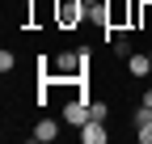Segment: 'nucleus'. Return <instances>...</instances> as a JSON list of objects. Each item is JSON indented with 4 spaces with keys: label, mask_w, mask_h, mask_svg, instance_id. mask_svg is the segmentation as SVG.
<instances>
[{
    "label": "nucleus",
    "mask_w": 152,
    "mask_h": 144,
    "mask_svg": "<svg viewBox=\"0 0 152 144\" xmlns=\"http://www.w3.org/2000/svg\"><path fill=\"white\" fill-rule=\"evenodd\" d=\"M144 106H148V110H152V89H148V93H144Z\"/></svg>",
    "instance_id": "12"
},
{
    "label": "nucleus",
    "mask_w": 152,
    "mask_h": 144,
    "mask_svg": "<svg viewBox=\"0 0 152 144\" xmlns=\"http://www.w3.org/2000/svg\"><path fill=\"white\" fill-rule=\"evenodd\" d=\"M127 72H131V76H148V72H152V55H144V51L127 55Z\"/></svg>",
    "instance_id": "6"
},
{
    "label": "nucleus",
    "mask_w": 152,
    "mask_h": 144,
    "mask_svg": "<svg viewBox=\"0 0 152 144\" xmlns=\"http://www.w3.org/2000/svg\"><path fill=\"white\" fill-rule=\"evenodd\" d=\"M89 64V51H80V55H59V60H42V81H80V72Z\"/></svg>",
    "instance_id": "1"
},
{
    "label": "nucleus",
    "mask_w": 152,
    "mask_h": 144,
    "mask_svg": "<svg viewBox=\"0 0 152 144\" xmlns=\"http://www.w3.org/2000/svg\"><path fill=\"white\" fill-rule=\"evenodd\" d=\"M148 55H152V51H148Z\"/></svg>",
    "instance_id": "13"
},
{
    "label": "nucleus",
    "mask_w": 152,
    "mask_h": 144,
    "mask_svg": "<svg viewBox=\"0 0 152 144\" xmlns=\"http://www.w3.org/2000/svg\"><path fill=\"white\" fill-rule=\"evenodd\" d=\"M152 30V4H140V21H135V30Z\"/></svg>",
    "instance_id": "10"
},
{
    "label": "nucleus",
    "mask_w": 152,
    "mask_h": 144,
    "mask_svg": "<svg viewBox=\"0 0 152 144\" xmlns=\"http://www.w3.org/2000/svg\"><path fill=\"white\" fill-rule=\"evenodd\" d=\"M13 64H17V55H13V51L4 47V51H0V72H4V76H9V72H13Z\"/></svg>",
    "instance_id": "9"
},
{
    "label": "nucleus",
    "mask_w": 152,
    "mask_h": 144,
    "mask_svg": "<svg viewBox=\"0 0 152 144\" xmlns=\"http://www.w3.org/2000/svg\"><path fill=\"white\" fill-rule=\"evenodd\" d=\"M135 123H140V144H152V110H148V106H140V115H135Z\"/></svg>",
    "instance_id": "7"
},
{
    "label": "nucleus",
    "mask_w": 152,
    "mask_h": 144,
    "mask_svg": "<svg viewBox=\"0 0 152 144\" xmlns=\"http://www.w3.org/2000/svg\"><path fill=\"white\" fill-rule=\"evenodd\" d=\"M89 17L85 0H55V21H59V30H76Z\"/></svg>",
    "instance_id": "2"
},
{
    "label": "nucleus",
    "mask_w": 152,
    "mask_h": 144,
    "mask_svg": "<svg viewBox=\"0 0 152 144\" xmlns=\"http://www.w3.org/2000/svg\"><path fill=\"white\" fill-rule=\"evenodd\" d=\"M89 110H93V119H106L110 110H106V102H89Z\"/></svg>",
    "instance_id": "11"
},
{
    "label": "nucleus",
    "mask_w": 152,
    "mask_h": 144,
    "mask_svg": "<svg viewBox=\"0 0 152 144\" xmlns=\"http://www.w3.org/2000/svg\"><path fill=\"white\" fill-rule=\"evenodd\" d=\"M85 9H89L93 21H102V26H106V17H110V4H106V0H85Z\"/></svg>",
    "instance_id": "8"
},
{
    "label": "nucleus",
    "mask_w": 152,
    "mask_h": 144,
    "mask_svg": "<svg viewBox=\"0 0 152 144\" xmlns=\"http://www.w3.org/2000/svg\"><path fill=\"white\" fill-rule=\"evenodd\" d=\"M55 136H59V123H55V119H42V123L30 132V140H38V144H51Z\"/></svg>",
    "instance_id": "5"
},
{
    "label": "nucleus",
    "mask_w": 152,
    "mask_h": 144,
    "mask_svg": "<svg viewBox=\"0 0 152 144\" xmlns=\"http://www.w3.org/2000/svg\"><path fill=\"white\" fill-rule=\"evenodd\" d=\"M80 140H85V144H106V140H110V132H106V119H89L85 127H80Z\"/></svg>",
    "instance_id": "4"
},
{
    "label": "nucleus",
    "mask_w": 152,
    "mask_h": 144,
    "mask_svg": "<svg viewBox=\"0 0 152 144\" xmlns=\"http://www.w3.org/2000/svg\"><path fill=\"white\" fill-rule=\"evenodd\" d=\"M89 119H93V110H89V98H85V93H76V98L64 106V123H72V127H85Z\"/></svg>",
    "instance_id": "3"
}]
</instances>
